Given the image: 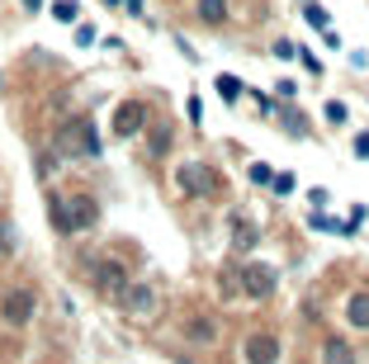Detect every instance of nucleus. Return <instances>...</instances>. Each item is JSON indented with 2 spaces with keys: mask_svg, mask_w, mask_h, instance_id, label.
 Masks as SVG:
<instances>
[{
  "mask_svg": "<svg viewBox=\"0 0 369 364\" xmlns=\"http://www.w3.org/2000/svg\"><path fill=\"white\" fill-rule=\"evenodd\" d=\"M90 275H95V288H100L105 298H123L128 284H132L128 270H123L119 260H95V265H90Z\"/></svg>",
  "mask_w": 369,
  "mask_h": 364,
  "instance_id": "obj_3",
  "label": "nucleus"
},
{
  "mask_svg": "<svg viewBox=\"0 0 369 364\" xmlns=\"http://www.w3.org/2000/svg\"><path fill=\"white\" fill-rule=\"evenodd\" d=\"M184 331H189V336L199 340V345H209V340L218 336V327H213V317H189V322H184Z\"/></svg>",
  "mask_w": 369,
  "mask_h": 364,
  "instance_id": "obj_11",
  "label": "nucleus"
},
{
  "mask_svg": "<svg viewBox=\"0 0 369 364\" xmlns=\"http://www.w3.org/2000/svg\"><path fill=\"white\" fill-rule=\"evenodd\" d=\"M275 194H293V175H275Z\"/></svg>",
  "mask_w": 369,
  "mask_h": 364,
  "instance_id": "obj_22",
  "label": "nucleus"
},
{
  "mask_svg": "<svg viewBox=\"0 0 369 364\" xmlns=\"http://www.w3.org/2000/svg\"><path fill=\"white\" fill-rule=\"evenodd\" d=\"M80 152L100 156V132H95V123H80Z\"/></svg>",
  "mask_w": 369,
  "mask_h": 364,
  "instance_id": "obj_16",
  "label": "nucleus"
},
{
  "mask_svg": "<svg viewBox=\"0 0 369 364\" xmlns=\"http://www.w3.org/2000/svg\"><path fill=\"white\" fill-rule=\"evenodd\" d=\"M166 147H171V132L157 128V132H152V152H166Z\"/></svg>",
  "mask_w": 369,
  "mask_h": 364,
  "instance_id": "obj_20",
  "label": "nucleus"
},
{
  "mask_svg": "<svg viewBox=\"0 0 369 364\" xmlns=\"http://www.w3.org/2000/svg\"><path fill=\"white\" fill-rule=\"evenodd\" d=\"M241 90H246V85H241L237 76H218V95H223V100H241Z\"/></svg>",
  "mask_w": 369,
  "mask_h": 364,
  "instance_id": "obj_17",
  "label": "nucleus"
},
{
  "mask_svg": "<svg viewBox=\"0 0 369 364\" xmlns=\"http://www.w3.org/2000/svg\"><path fill=\"white\" fill-rule=\"evenodd\" d=\"M33 308H38V303H33L28 288H10V293L0 298V317H5L10 327H28V322H33Z\"/></svg>",
  "mask_w": 369,
  "mask_h": 364,
  "instance_id": "obj_4",
  "label": "nucleus"
},
{
  "mask_svg": "<svg viewBox=\"0 0 369 364\" xmlns=\"http://www.w3.org/2000/svg\"><path fill=\"white\" fill-rule=\"evenodd\" d=\"M275 57H284V62H293V57H298V48H293V43H280V48H275Z\"/></svg>",
  "mask_w": 369,
  "mask_h": 364,
  "instance_id": "obj_23",
  "label": "nucleus"
},
{
  "mask_svg": "<svg viewBox=\"0 0 369 364\" xmlns=\"http://www.w3.org/2000/svg\"><path fill=\"white\" fill-rule=\"evenodd\" d=\"M251 184H275V171H270L265 161H256V166H251Z\"/></svg>",
  "mask_w": 369,
  "mask_h": 364,
  "instance_id": "obj_19",
  "label": "nucleus"
},
{
  "mask_svg": "<svg viewBox=\"0 0 369 364\" xmlns=\"http://www.w3.org/2000/svg\"><path fill=\"white\" fill-rule=\"evenodd\" d=\"M199 19L204 24H223L228 19V0H199Z\"/></svg>",
  "mask_w": 369,
  "mask_h": 364,
  "instance_id": "obj_12",
  "label": "nucleus"
},
{
  "mask_svg": "<svg viewBox=\"0 0 369 364\" xmlns=\"http://www.w3.org/2000/svg\"><path fill=\"white\" fill-rule=\"evenodd\" d=\"M100 223V204L90 194H71V199H53V227L57 232H90Z\"/></svg>",
  "mask_w": 369,
  "mask_h": 364,
  "instance_id": "obj_1",
  "label": "nucleus"
},
{
  "mask_svg": "<svg viewBox=\"0 0 369 364\" xmlns=\"http://www.w3.org/2000/svg\"><path fill=\"white\" fill-rule=\"evenodd\" d=\"M76 43H80V48H90V43H95V28L80 24V28H76Z\"/></svg>",
  "mask_w": 369,
  "mask_h": 364,
  "instance_id": "obj_21",
  "label": "nucleus"
},
{
  "mask_svg": "<svg viewBox=\"0 0 369 364\" xmlns=\"http://www.w3.org/2000/svg\"><path fill=\"white\" fill-rule=\"evenodd\" d=\"M246 364H280V340L261 331V336L246 340Z\"/></svg>",
  "mask_w": 369,
  "mask_h": 364,
  "instance_id": "obj_8",
  "label": "nucleus"
},
{
  "mask_svg": "<svg viewBox=\"0 0 369 364\" xmlns=\"http://www.w3.org/2000/svg\"><path fill=\"white\" fill-rule=\"evenodd\" d=\"M241 293L270 298V293H275V270H270V265H246V270H241Z\"/></svg>",
  "mask_w": 369,
  "mask_h": 364,
  "instance_id": "obj_6",
  "label": "nucleus"
},
{
  "mask_svg": "<svg viewBox=\"0 0 369 364\" xmlns=\"http://www.w3.org/2000/svg\"><path fill=\"white\" fill-rule=\"evenodd\" d=\"M322 364H355V360H350V345H345V340H327Z\"/></svg>",
  "mask_w": 369,
  "mask_h": 364,
  "instance_id": "obj_13",
  "label": "nucleus"
},
{
  "mask_svg": "<svg viewBox=\"0 0 369 364\" xmlns=\"http://www.w3.org/2000/svg\"><path fill=\"white\" fill-rule=\"evenodd\" d=\"M109 5H128V0H109Z\"/></svg>",
  "mask_w": 369,
  "mask_h": 364,
  "instance_id": "obj_27",
  "label": "nucleus"
},
{
  "mask_svg": "<svg viewBox=\"0 0 369 364\" xmlns=\"http://www.w3.org/2000/svg\"><path fill=\"white\" fill-rule=\"evenodd\" d=\"M10 246H15V241H10V227H0V256H10Z\"/></svg>",
  "mask_w": 369,
  "mask_h": 364,
  "instance_id": "obj_25",
  "label": "nucleus"
},
{
  "mask_svg": "<svg viewBox=\"0 0 369 364\" xmlns=\"http://www.w3.org/2000/svg\"><path fill=\"white\" fill-rule=\"evenodd\" d=\"M232 246L237 251H246V246H256V227L241 218V213H232Z\"/></svg>",
  "mask_w": 369,
  "mask_h": 364,
  "instance_id": "obj_10",
  "label": "nucleus"
},
{
  "mask_svg": "<svg viewBox=\"0 0 369 364\" xmlns=\"http://www.w3.org/2000/svg\"><path fill=\"white\" fill-rule=\"evenodd\" d=\"M175 184H180L184 194H194V199H213V194L223 189L218 171H213V166H204V161H184L180 171H175Z\"/></svg>",
  "mask_w": 369,
  "mask_h": 364,
  "instance_id": "obj_2",
  "label": "nucleus"
},
{
  "mask_svg": "<svg viewBox=\"0 0 369 364\" xmlns=\"http://www.w3.org/2000/svg\"><path fill=\"white\" fill-rule=\"evenodd\" d=\"M322 114H327V123H345V119H350L341 100H327V109H322Z\"/></svg>",
  "mask_w": 369,
  "mask_h": 364,
  "instance_id": "obj_18",
  "label": "nucleus"
},
{
  "mask_svg": "<svg viewBox=\"0 0 369 364\" xmlns=\"http://www.w3.org/2000/svg\"><path fill=\"white\" fill-rule=\"evenodd\" d=\"M303 19H308V24H313V28H322V33L332 28V15H327V10H322L317 0H308V5H303Z\"/></svg>",
  "mask_w": 369,
  "mask_h": 364,
  "instance_id": "obj_14",
  "label": "nucleus"
},
{
  "mask_svg": "<svg viewBox=\"0 0 369 364\" xmlns=\"http://www.w3.org/2000/svg\"><path fill=\"white\" fill-rule=\"evenodd\" d=\"M303 5H308V0H303Z\"/></svg>",
  "mask_w": 369,
  "mask_h": 364,
  "instance_id": "obj_28",
  "label": "nucleus"
},
{
  "mask_svg": "<svg viewBox=\"0 0 369 364\" xmlns=\"http://www.w3.org/2000/svg\"><path fill=\"white\" fill-rule=\"evenodd\" d=\"M119 303H123V312H128V317L147 322V317L157 312V288H152V284H128V293H123Z\"/></svg>",
  "mask_w": 369,
  "mask_h": 364,
  "instance_id": "obj_5",
  "label": "nucleus"
},
{
  "mask_svg": "<svg viewBox=\"0 0 369 364\" xmlns=\"http://www.w3.org/2000/svg\"><path fill=\"white\" fill-rule=\"evenodd\" d=\"M345 322H350V327H360V331H369V288H365V293H350V303H345Z\"/></svg>",
  "mask_w": 369,
  "mask_h": 364,
  "instance_id": "obj_9",
  "label": "nucleus"
},
{
  "mask_svg": "<svg viewBox=\"0 0 369 364\" xmlns=\"http://www.w3.org/2000/svg\"><path fill=\"white\" fill-rule=\"evenodd\" d=\"M142 123H147V109H142L137 100H123L119 109H114V132H119V137H132Z\"/></svg>",
  "mask_w": 369,
  "mask_h": 364,
  "instance_id": "obj_7",
  "label": "nucleus"
},
{
  "mask_svg": "<svg viewBox=\"0 0 369 364\" xmlns=\"http://www.w3.org/2000/svg\"><path fill=\"white\" fill-rule=\"evenodd\" d=\"M24 5H28V10H43V0H24Z\"/></svg>",
  "mask_w": 369,
  "mask_h": 364,
  "instance_id": "obj_26",
  "label": "nucleus"
},
{
  "mask_svg": "<svg viewBox=\"0 0 369 364\" xmlns=\"http://www.w3.org/2000/svg\"><path fill=\"white\" fill-rule=\"evenodd\" d=\"M53 19H57V24H76V19H80V5H76V0H57V5H53Z\"/></svg>",
  "mask_w": 369,
  "mask_h": 364,
  "instance_id": "obj_15",
  "label": "nucleus"
},
{
  "mask_svg": "<svg viewBox=\"0 0 369 364\" xmlns=\"http://www.w3.org/2000/svg\"><path fill=\"white\" fill-rule=\"evenodd\" d=\"M355 156H369V132H360V137H355Z\"/></svg>",
  "mask_w": 369,
  "mask_h": 364,
  "instance_id": "obj_24",
  "label": "nucleus"
}]
</instances>
